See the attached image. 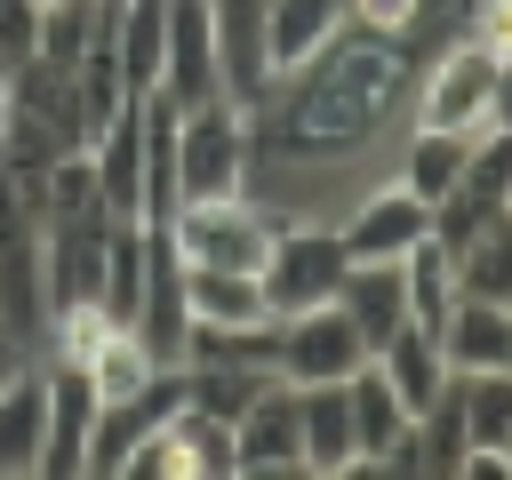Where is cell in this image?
Wrapping results in <instances>:
<instances>
[{
    "label": "cell",
    "instance_id": "1",
    "mask_svg": "<svg viewBox=\"0 0 512 480\" xmlns=\"http://www.w3.org/2000/svg\"><path fill=\"white\" fill-rule=\"evenodd\" d=\"M408 80H416V56L392 32L344 24L312 64L272 80V96H264L272 120L248 104V160H352L400 112Z\"/></svg>",
    "mask_w": 512,
    "mask_h": 480
},
{
    "label": "cell",
    "instance_id": "2",
    "mask_svg": "<svg viewBox=\"0 0 512 480\" xmlns=\"http://www.w3.org/2000/svg\"><path fill=\"white\" fill-rule=\"evenodd\" d=\"M88 144V112H80V88L64 64L48 56H24L16 80H8V136H0V160L16 176H40L48 160L80 152Z\"/></svg>",
    "mask_w": 512,
    "mask_h": 480
},
{
    "label": "cell",
    "instance_id": "3",
    "mask_svg": "<svg viewBox=\"0 0 512 480\" xmlns=\"http://www.w3.org/2000/svg\"><path fill=\"white\" fill-rule=\"evenodd\" d=\"M288 216H272L256 192H216V200H176L152 232L176 248V264H232V272H264L272 232Z\"/></svg>",
    "mask_w": 512,
    "mask_h": 480
},
{
    "label": "cell",
    "instance_id": "4",
    "mask_svg": "<svg viewBox=\"0 0 512 480\" xmlns=\"http://www.w3.org/2000/svg\"><path fill=\"white\" fill-rule=\"evenodd\" d=\"M168 160H176V200L248 192V112L232 96L168 112Z\"/></svg>",
    "mask_w": 512,
    "mask_h": 480
},
{
    "label": "cell",
    "instance_id": "5",
    "mask_svg": "<svg viewBox=\"0 0 512 480\" xmlns=\"http://www.w3.org/2000/svg\"><path fill=\"white\" fill-rule=\"evenodd\" d=\"M496 40H448L440 56H424L416 80V128H448V136H480L488 128V96H496Z\"/></svg>",
    "mask_w": 512,
    "mask_h": 480
},
{
    "label": "cell",
    "instance_id": "6",
    "mask_svg": "<svg viewBox=\"0 0 512 480\" xmlns=\"http://www.w3.org/2000/svg\"><path fill=\"white\" fill-rule=\"evenodd\" d=\"M344 240L336 232H320V224H280L272 232V256H264V304H272V320H288V312H312V304H336V280H344Z\"/></svg>",
    "mask_w": 512,
    "mask_h": 480
},
{
    "label": "cell",
    "instance_id": "7",
    "mask_svg": "<svg viewBox=\"0 0 512 480\" xmlns=\"http://www.w3.org/2000/svg\"><path fill=\"white\" fill-rule=\"evenodd\" d=\"M240 480H304V400L288 376H264V392L232 416Z\"/></svg>",
    "mask_w": 512,
    "mask_h": 480
},
{
    "label": "cell",
    "instance_id": "8",
    "mask_svg": "<svg viewBox=\"0 0 512 480\" xmlns=\"http://www.w3.org/2000/svg\"><path fill=\"white\" fill-rule=\"evenodd\" d=\"M352 368H368V344H360V328L336 304H312V312H288L280 320L272 376H288V384H344Z\"/></svg>",
    "mask_w": 512,
    "mask_h": 480
},
{
    "label": "cell",
    "instance_id": "9",
    "mask_svg": "<svg viewBox=\"0 0 512 480\" xmlns=\"http://www.w3.org/2000/svg\"><path fill=\"white\" fill-rule=\"evenodd\" d=\"M152 96H160L168 112H192V104L224 96L208 0H168V48H160V88H152Z\"/></svg>",
    "mask_w": 512,
    "mask_h": 480
},
{
    "label": "cell",
    "instance_id": "10",
    "mask_svg": "<svg viewBox=\"0 0 512 480\" xmlns=\"http://www.w3.org/2000/svg\"><path fill=\"white\" fill-rule=\"evenodd\" d=\"M48 384V440H40V472L48 480H88V432H96V384L80 360H48L40 368Z\"/></svg>",
    "mask_w": 512,
    "mask_h": 480
},
{
    "label": "cell",
    "instance_id": "11",
    "mask_svg": "<svg viewBox=\"0 0 512 480\" xmlns=\"http://www.w3.org/2000/svg\"><path fill=\"white\" fill-rule=\"evenodd\" d=\"M336 312L360 328V344H368V360H376L384 336L408 328V272H400V256H352L344 280H336Z\"/></svg>",
    "mask_w": 512,
    "mask_h": 480
},
{
    "label": "cell",
    "instance_id": "12",
    "mask_svg": "<svg viewBox=\"0 0 512 480\" xmlns=\"http://www.w3.org/2000/svg\"><path fill=\"white\" fill-rule=\"evenodd\" d=\"M432 232V200H416L408 184H376L360 192V208L344 216V256H408L416 240Z\"/></svg>",
    "mask_w": 512,
    "mask_h": 480
},
{
    "label": "cell",
    "instance_id": "13",
    "mask_svg": "<svg viewBox=\"0 0 512 480\" xmlns=\"http://www.w3.org/2000/svg\"><path fill=\"white\" fill-rule=\"evenodd\" d=\"M344 24H352V0H272V8H264V72L288 80V72L312 64ZM264 96H272V88H264Z\"/></svg>",
    "mask_w": 512,
    "mask_h": 480
},
{
    "label": "cell",
    "instance_id": "14",
    "mask_svg": "<svg viewBox=\"0 0 512 480\" xmlns=\"http://www.w3.org/2000/svg\"><path fill=\"white\" fill-rule=\"evenodd\" d=\"M184 312H192V328H256V320H272L264 280L232 272V264H184Z\"/></svg>",
    "mask_w": 512,
    "mask_h": 480
},
{
    "label": "cell",
    "instance_id": "15",
    "mask_svg": "<svg viewBox=\"0 0 512 480\" xmlns=\"http://www.w3.org/2000/svg\"><path fill=\"white\" fill-rule=\"evenodd\" d=\"M296 400H304V472H312V480H344V472L360 464L344 384H296Z\"/></svg>",
    "mask_w": 512,
    "mask_h": 480
},
{
    "label": "cell",
    "instance_id": "16",
    "mask_svg": "<svg viewBox=\"0 0 512 480\" xmlns=\"http://www.w3.org/2000/svg\"><path fill=\"white\" fill-rule=\"evenodd\" d=\"M376 368H384V384L400 392V408H408V416H424V408L448 392V352H440V336H432V328H416V320L384 336Z\"/></svg>",
    "mask_w": 512,
    "mask_h": 480
},
{
    "label": "cell",
    "instance_id": "17",
    "mask_svg": "<svg viewBox=\"0 0 512 480\" xmlns=\"http://www.w3.org/2000/svg\"><path fill=\"white\" fill-rule=\"evenodd\" d=\"M40 440H48V384H40V368H24L0 392V480L40 472Z\"/></svg>",
    "mask_w": 512,
    "mask_h": 480
},
{
    "label": "cell",
    "instance_id": "18",
    "mask_svg": "<svg viewBox=\"0 0 512 480\" xmlns=\"http://www.w3.org/2000/svg\"><path fill=\"white\" fill-rule=\"evenodd\" d=\"M160 48H168V0H120V16H112V56H120L128 96H152V88H160Z\"/></svg>",
    "mask_w": 512,
    "mask_h": 480
},
{
    "label": "cell",
    "instance_id": "19",
    "mask_svg": "<svg viewBox=\"0 0 512 480\" xmlns=\"http://www.w3.org/2000/svg\"><path fill=\"white\" fill-rule=\"evenodd\" d=\"M456 296H488V304H512V216H480L464 240H456Z\"/></svg>",
    "mask_w": 512,
    "mask_h": 480
},
{
    "label": "cell",
    "instance_id": "20",
    "mask_svg": "<svg viewBox=\"0 0 512 480\" xmlns=\"http://www.w3.org/2000/svg\"><path fill=\"white\" fill-rule=\"evenodd\" d=\"M400 272H408V320L440 336L448 312H456V248H448L440 232H424V240L400 256Z\"/></svg>",
    "mask_w": 512,
    "mask_h": 480
},
{
    "label": "cell",
    "instance_id": "21",
    "mask_svg": "<svg viewBox=\"0 0 512 480\" xmlns=\"http://www.w3.org/2000/svg\"><path fill=\"white\" fill-rule=\"evenodd\" d=\"M80 368H88V384L104 392V400H120V392H136L152 368H168V360H152V344L128 328V320H104L96 336H88V352H80Z\"/></svg>",
    "mask_w": 512,
    "mask_h": 480
},
{
    "label": "cell",
    "instance_id": "22",
    "mask_svg": "<svg viewBox=\"0 0 512 480\" xmlns=\"http://www.w3.org/2000/svg\"><path fill=\"white\" fill-rule=\"evenodd\" d=\"M344 400H352V440H360V464H376V456L392 448V432L408 424V408H400V392L384 384V368H376V360L344 376Z\"/></svg>",
    "mask_w": 512,
    "mask_h": 480
},
{
    "label": "cell",
    "instance_id": "23",
    "mask_svg": "<svg viewBox=\"0 0 512 480\" xmlns=\"http://www.w3.org/2000/svg\"><path fill=\"white\" fill-rule=\"evenodd\" d=\"M456 168H464V136H448V128H416L408 152H400V184L416 200H432V208L456 192Z\"/></svg>",
    "mask_w": 512,
    "mask_h": 480
},
{
    "label": "cell",
    "instance_id": "24",
    "mask_svg": "<svg viewBox=\"0 0 512 480\" xmlns=\"http://www.w3.org/2000/svg\"><path fill=\"white\" fill-rule=\"evenodd\" d=\"M168 424H176V440H184V456H192V480H240V456H232V424H224V416H208V408L184 400Z\"/></svg>",
    "mask_w": 512,
    "mask_h": 480
},
{
    "label": "cell",
    "instance_id": "25",
    "mask_svg": "<svg viewBox=\"0 0 512 480\" xmlns=\"http://www.w3.org/2000/svg\"><path fill=\"white\" fill-rule=\"evenodd\" d=\"M408 8H416V0H352V24H368V32H400Z\"/></svg>",
    "mask_w": 512,
    "mask_h": 480
},
{
    "label": "cell",
    "instance_id": "26",
    "mask_svg": "<svg viewBox=\"0 0 512 480\" xmlns=\"http://www.w3.org/2000/svg\"><path fill=\"white\" fill-rule=\"evenodd\" d=\"M24 368H32V344H24V336H16L8 320H0V392H8V384H16Z\"/></svg>",
    "mask_w": 512,
    "mask_h": 480
},
{
    "label": "cell",
    "instance_id": "27",
    "mask_svg": "<svg viewBox=\"0 0 512 480\" xmlns=\"http://www.w3.org/2000/svg\"><path fill=\"white\" fill-rule=\"evenodd\" d=\"M488 120H496V128H512V48H504V64H496V96H488Z\"/></svg>",
    "mask_w": 512,
    "mask_h": 480
},
{
    "label": "cell",
    "instance_id": "28",
    "mask_svg": "<svg viewBox=\"0 0 512 480\" xmlns=\"http://www.w3.org/2000/svg\"><path fill=\"white\" fill-rule=\"evenodd\" d=\"M8 80H16V64L0 56V136H8Z\"/></svg>",
    "mask_w": 512,
    "mask_h": 480
},
{
    "label": "cell",
    "instance_id": "29",
    "mask_svg": "<svg viewBox=\"0 0 512 480\" xmlns=\"http://www.w3.org/2000/svg\"><path fill=\"white\" fill-rule=\"evenodd\" d=\"M504 216H512V192H504Z\"/></svg>",
    "mask_w": 512,
    "mask_h": 480
}]
</instances>
